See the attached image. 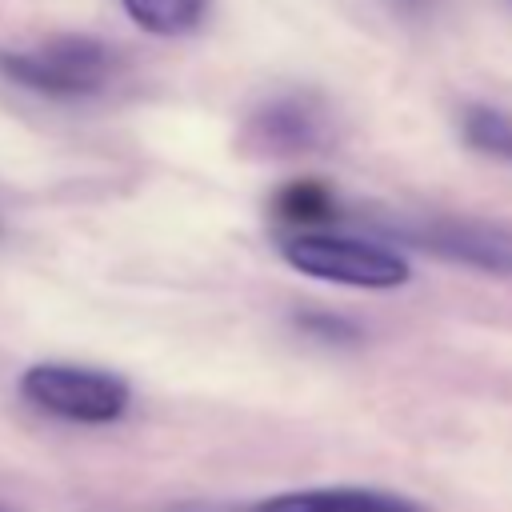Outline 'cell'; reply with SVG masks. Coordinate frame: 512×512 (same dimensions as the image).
<instances>
[{
    "mask_svg": "<svg viewBox=\"0 0 512 512\" xmlns=\"http://www.w3.org/2000/svg\"><path fill=\"white\" fill-rule=\"evenodd\" d=\"M0 72L44 96H88L112 76V52L96 36L60 32L32 48H0Z\"/></svg>",
    "mask_w": 512,
    "mask_h": 512,
    "instance_id": "obj_1",
    "label": "cell"
},
{
    "mask_svg": "<svg viewBox=\"0 0 512 512\" xmlns=\"http://www.w3.org/2000/svg\"><path fill=\"white\" fill-rule=\"evenodd\" d=\"M460 132L468 140V148L492 156V160H508L512 164V116H504L500 108L488 104H468Z\"/></svg>",
    "mask_w": 512,
    "mask_h": 512,
    "instance_id": "obj_9",
    "label": "cell"
},
{
    "mask_svg": "<svg viewBox=\"0 0 512 512\" xmlns=\"http://www.w3.org/2000/svg\"><path fill=\"white\" fill-rule=\"evenodd\" d=\"M20 396L60 420L72 424H112L128 412L132 388L128 380L100 372V368H80V364H32L20 376Z\"/></svg>",
    "mask_w": 512,
    "mask_h": 512,
    "instance_id": "obj_2",
    "label": "cell"
},
{
    "mask_svg": "<svg viewBox=\"0 0 512 512\" xmlns=\"http://www.w3.org/2000/svg\"><path fill=\"white\" fill-rule=\"evenodd\" d=\"M328 116L316 100L304 96H280L256 108V116L244 124V152L264 160H288L304 156L328 144Z\"/></svg>",
    "mask_w": 512,
    "mask_h": 512,
    "instance_id": "obj_4",
    "label": "cell"
},
{
    "mask_svg": "<svg viewBox=\"0 0 512 512\" xmlns=\"http://www.w3.org/2000/svg\"><path fill=\"white\" fill-rule=\"evenodd\" d=\"M252 512H424L416 500L388 492V488H364V484H324V488H292L260 500Z\"/></svg>",
    "mask_w": 512,
    "mask_h": 512,
    "instance_id": "obj_5",
    "label": "cell"
},
{
    "mask_svg": "<svg viewBox=\"0 0 512 512\" xmlns=\"http://www.w3.org/2000/svg\"><path fill=\"white\" fill-rule=\"evenodd\" d=\"M396 4H416V0H396Z\"/></svg>",
    "mask_w": 512,
    "mask_h": 512,
    "instance_id": "obj_11",
    "label": "cell"
},
{
    "mask_svg": "<svg viewBox=\"0 0 512 512\" xmlns=\"http://www.w3.org/2000/svg\"><path fill=\"white\" fill-rule=\"evenodd\" d=\"M408 240H416L420 248L436 256L464 260L472 268L512 272V236L484 228V224H428L420 232H408Z\"/></svg>",
    "mask_w": 512,
    "mask_h": 512,
    "instance_id": "obj_6",
    "label": "cell"
},
{
    "mask_svg": "<svg viewBox=\"0 0 512 512\" xmlns=\"http://www.w3.org/2000/svg\"><path fill=\"white\" fill-rule=\"evenodd\" d=\"M300 328H308L316 336H328V340H356V328L340 316H300Z\"/></svg>",
    "mask_w": 512,
    "mask_h": 512,
    "instance_id": "obj_10",
    "label": "cell"
},
{
    "mask_svg": "<svg viewBox=\"0 0 512 512\" xmlns=\"http://www.w3.org/2000/svg\"><path fill=\"white\" fill-rule=\"evenodd\" d=\"M272 216L280 224H296V228H308L316 232V224H328L336 216V196L324 180H292L284 184L276 196H272Z\"/></svg>",
    "mask_w": 512,
    "mask_h": 512,
    "instance_id": "obj_7",
    "label": "cell"
},
{
    "mask_svg": "<svg viewBox=\"0 0 512 512\" xmlns=\"http://www.w3.org/2000/svg\"><path fill=\"white\" fill-rule=\"evenodd\" d=\"M128 20L152 36H184L200 24L208 0H120Z\"/></svg>",
    "mask_w": 512,
    "mask_h": 512,
    "instance_id": "obj_8",
    "label": "cell"
},
{
    "mask_svg": "<svg viewBox=\"0 0 512 512\" xmlns=\"http://www.w3.org/2000/svg\"><path fill=\"white\" fill-rule=\"evenodd\" d=\"M284 260L316 280L352 284V288H400L408 280V260L360 240V236H332V232H296L284 240Z\"/></svg>",
    "mask_w": 512,
    "mask_h": 512,
    "instance_id": "obj_3",
    "label": "cell"
}]
</instances>
